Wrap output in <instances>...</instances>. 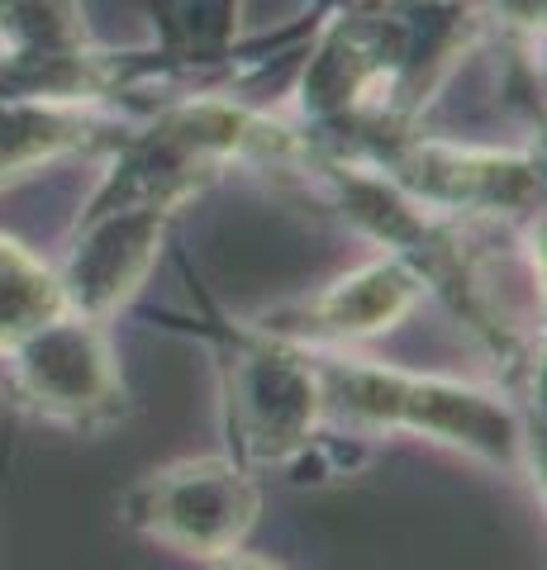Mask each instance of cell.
Here are the masks:
<instances>
[{
  "label": "cell",
  "mask_w": 547,
  "mask_h": 570,
  "mask_svg": "<svg viewBox=\"0 0 547 570\" xmlns=\"http://www.w3.org/2000/svg\"><path fill=\"white\" fill-rule=\"evenodd\" d=\"M320 395L324 414L385 428V433H414L467 452L486 466L534 475V433L515 404L496 390H476L448 376H419V371L362 362V356H320Z\"/></svg>",
  "instance_id": "1"
},
{
  "label": "cell",
  "mask_w": 547,
  "mask_h": 570,
  "mask_svg": "<svg viewBox=\"0 0 547 570\" xmlns=\"http://www.w3.org/2000/svg\"><path fill=\"white\" fill-rule=\"evenodd\" d=\"M67 309L62 281L14 243H0V356Z\"/></svg>",
  "instance_id": "6"
},
{
  "label": "cell",
  "mask_w": 547,
  "mask_h": 570,
  "mask_svg": "<svg viewBox=\"0 0 547 570\" xmlns=\"http://www.w3.org/2000/svg\"><path fill=\"white\" fill-rule=\"evenodd\" d=\"M224 381V428L243 466L291 461L324 419L320 366L314 356L267 328L228 333L219 356Z\"/></svg>",
  "instance_id": "2"
},
{
  "label": "cell",
  "mask_w": 547,
  "mask_h": 570,
  "mask_svg": "<svg viewBox=\"0 0 547 570\" xmlns=\"http://www.w3.org/2000/svg\"><path fill=\"white\" fill-rule=\"evenodd\" d=\"M419 299V276L400 262H377L367 272L339 281L314 305L291 314L286 324H262L276 337H291L300 347H348L362 337L391 333Z\"/></svg>",
  "instance_id": "5"
},
{
  "label": "cell",
  "mask_w": 547,
  "mask_h": 570,
  "mask_svg": "<svg viewBox=\"0 0 547 570\" xmlns=\"http://www.w3.org/2000/svg\"><path fill=\"white\" fill-rule=\"evenodd\" d=\"M262 513L253 471L234 456H191L144 475L125 494V523L186 557L215 561L243 547Z\"/></svg>",
  "instance_id": "3"
},
{
  "label": "cell",
  "mask_w": 547,
  "mask_h": 570,
  "mask_svg": "<svg viewBox=\"0 0 547 570\" xmlns=\"http://www.w3.org/2000/svg\"><path fill=\"white\" fill-rule=\"evenodd\" d=\"M6 362L20 400L52 423L100 428L125 409V376L100 318L62 309L25 343H14Z\"/></svg>",
  "instance_id": "4"
},
{
  "label": "cell",
  "mask_w": 547,
  "mask_h": 570,
  "mask_svg": "<svg viewBox=\"0 0 547 570\" xmlns=\"http://www.w3.org/2000/svg\"><path fill=\"white\" fill-rule=\"evenodd\" d=\"M209 570H286V566H276V561H262V557H253V551L234 547V551H224V557H215V561H209Z\"/></svg>",
  "instance_id": "7"
}]
</instances>
